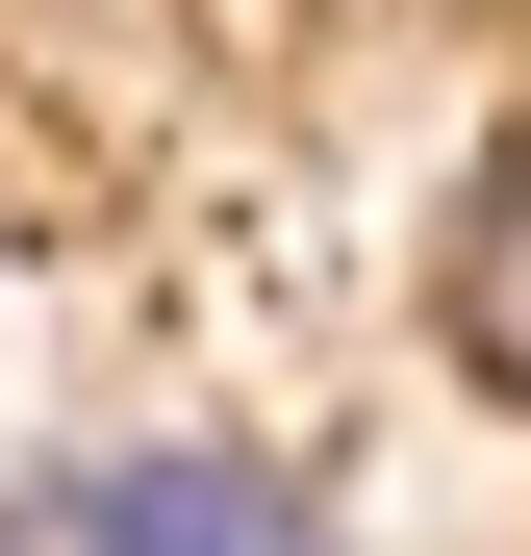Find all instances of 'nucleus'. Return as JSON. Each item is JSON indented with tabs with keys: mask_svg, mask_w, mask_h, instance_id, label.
<instances>
[{
	"mask_svg": "<svg viewBox=\"0 0 531 556\" xmlns=\"http://www.w3.org/2000/svg\"><path fill=\"white\" fill-rule=\"evenodd\" d=\"M51 556H329V481L253 430H127V455H76Z\"/></svg>",
	"mask_w": 531,
	"mask_h": 556,
	"instance_id": "1",
	"label": "nucleus"
},
{
	"mask_svg": "<svg viewBox=\"0 0 531 556\" xmlns=\"http://www.w3.org/2000/svg\"><path fill=\"white\" fill-rule=\"evenodd\" d=\"M430 329H456V380L531 430V127L456 177V253H430Z\"/></svg>",
	"mask_w": 531,
	"mask_h": 556,
	"instance_id": "2",
	"label": "nucleus"
},
{
	"mask_svg": "<svg viewBox=\"0 0 531 556\" xmlns=\"http://www.w3.org/2000/svg\"><path fill=\"white\" fill-rule=\"evenodd\" d=\"M0 556H26V506H0Z\"/></svg>",
	"mask_w": 531,
	"mask_h": 556,
	"instance_id": "3",
	"label": "nucleus"
}]
</instances>
